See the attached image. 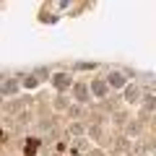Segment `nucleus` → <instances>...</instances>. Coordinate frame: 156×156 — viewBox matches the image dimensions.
Masks as SVG:
<instances>
[{"instance_id":"nucleus-1","label":"nucleus","mask_w":156,"mask_h":156,"mask_svg":"<svg viewBox=\"0 0 156 156\" xmlns=\"http://www.w3.org/2000/svg\"><path fill=\"white\" fill-rule=\"evenodd\" d=\"M73 94H76V99H78V101H89V89H86V83H76Z\"/></svg>"},{"instance_id":"nucleus-2","label":"nucleus","mask_w":156,"mask_h":156,"mask_svg":"<svg viewBox=\"0 0 156 156\" xmlns=\"http://www.w3.org/2000/svg\"><path fill=\"white\" fill-rule=\"evenodd\" d=\"M68 86H70V78H68L65 73H57V76H55V89H60V91H65Z\"/></svg>"},{"instance_id":"nucleus-3","label":"nucleus","mask_w":156,"mask_h":156,"mask_svg":"<svg viewBox=\"0 0 156 156\" xmlns=\"http://www.w3.org/2000/svg\"><path fill=\"white\" fill-rule=\"evenodd\" d=\"M91 91H94L96 96H104L107 94V83L104 81H94V83H91Z\"/></svg>"},{"instance_id":"nucleus-4","label":"nucleus","mask_w":156,"mask_h":156,"mask_svg":"<svg viewBox=\"0 0 156 156\" xmlns=\"http://www.w3.org/2000/svg\"><path fill=\"white\" fill-rule=\"evenodd\" d=\"M109 83H112V86H117V89H120V86H125L122 73H109Z\"/></svg>"},{"instance_id":"nucleus-5","label":"nucleus","mask_w":156,"mask_h":156,"mask_svg":"<svg viewBox=\"0 0 156 156\" xmlns=\"http://www.w3.org/2000/svg\"><path fill=\"white\" fill-rule=\"evenodd\" d=\"M125 99L135 101V99H138V89H135V86H128V89H125Z\"/></svg>"},{"instance_id":"nucleus-6","label":"nucleus","mask_w":156,"mask_h":156,"mask_svg":"<svg viewBox=\"0 0 156 156\" xmlns=\"http://www.w3.org/2000/svg\"><path fill=\"white\" fill-rule=\"evenodd\" d=\"M37 148H39V140L31 138V140H29V146H26V156H34V154H37Z\"/></svg>"},{"instance_id":"nucleus-7","label":"nucleus","mask_w":156,"mask_h":156,"mask_svg":"<svg viewBox=\"0 0 156 156\" xmlns=\"http://www.w3.org/2000/svg\"><path fill=\"white\" fill-rule=\"evenodd\" d=\"M16 89H18V83H16V81H8V83L3 86V94H16Z\"/></svg>"}]
</instances>
